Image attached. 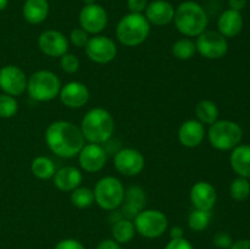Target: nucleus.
Instances as JSON below:
<instances>
[{"instance_id": "f257e3e1", "label": "nucleus", "mask_w": 250, "mask_h": 249, "mask_svg": "<svg viewBox=\"0 0 250 249\" xmlns=\"http://www.w3.org/2000/svg\"><path fill=\"white\" fill-rule=\"evenodd\" d=\"M45 143L50 151L63 159H71L78 155L85 144L82 131L70 121L51 122L45 131Z\"/></svg>"}, {"instance_id": "f03ea898", "label": "nucleus", "mask_w": 250, "mask_h": 249, "mask_svg": "<svg viewBox=\"0 0 250 249\" xmlns=\"http://www.w3.org/2000/svg\"><path fill=\"white\" fill-rule=\"evenodd\" d=\"M172 22L181 34L188 38H197L199 34L207 31L209 17L199 2L187 0L176 7Z\"/></svg>"}, {"instance_id": "7ed1b4c3", "label": "nucleus", "mask_w": 250, "mask_h": 249, "mask_svg": "<svg viewBox=\"0 0 250 249\" xmlns=\"http://www.w3.org/2000/svg\"><path fill=\"white\" fill-rule=\"evenodd\" d=\"M80 128L87 142L104 144L115 132L114 117L104 107H93L83 116Z\"/></svg>"}, {"instance_id": "20e7f679", "label": "nucleus", "mask_w": 250, "mask_h": 249, "mask_svg": "<svg viewBox=\"0 0 250 249\" xmlns=\"http://www.w3.org/2000/svg\"><path fill=\"white\" fill-rule=\"evenodd\" d=\"M150 34V23L144 14L125 15L116 26V37L125 46H138L146 41Z\"/></svg>"}, {"instance_id": "39448f33", "label": "nucleus", "mask_w": 250, "mask_h": 249, "mask_svg": "<svg viewBox=\"0 0 250 249\" xmlns=\"http://www.w3.org/2000/svg\"><path fill=\"white\" fill-rule=\"evenodd\" d=\"M243 138V129L237 122L231 120H217L210 124L208 139L212 148L217 150H232L239 145Z\"/></svg>"}, {"instance_id": "423d86ee", "label": "nucleus", "mask_w": 250, "mask_h": 249, "mask_svg": "<svg viewBox=\"0 0 250 249\" xmlns=\"http://www.w3.org/2000/svg\"><path fill=\"white\" fill-rule=\"evenodd\" d=\"M60 89V78L49 70L37 71L32 73L27 81V92L36 102H50L58 97Z\"/></svg>"}, {"instance_id": "0eeeda50", "label": "nucleus", "mask_w": 250, "mask_h": 249, "mask_svg": "<svg viewBox=\"0 0 250 249\" xmlns=\"http://www.w3.org/2000/svg\"><path fill=\"white\" fill-rule=\"evenodd\" d=\"M95 203L106 211H115L121 207L125 197V187L115 176L100 178L93 189Z\"/></svg>"}, {"instance_id": "6e6552de", "label": "nucleus", "mask_w": 250, "mask_h": 249, "mask_svg": "<svg viewBox=\"0 0 250 249\" xmlns=\"http://www.w3.org/2000/svg\"><path fill=\"white\" fill-rule=\"evenodd\" d=\"M133 224L141 236L153 239L165 233L168 227V220L160 210L144 209L134 217Z\"/></svg>"}, {"instance_id": "1a4fd4ad", "label": "nucleus", "mask_w": 250, "mask_h": 249, "mask_svg": "<svg viewBox=\"0 0 250 249\" xmlns=\"http://www.w3.org/2000/svg\"><path fill=\"white\" fill-rule=\"evenodd\" d=\"M197 53L209 60L224 58L229 51V42L217 31H204L195 41Z\"/></svg>"}, {"instance_id": "9d476101", "label": "nucleus", "mask_w": 250, "mask_h": 249, "mask_svg": "<svg viewBox=\"0 0 250 249\" xmlns=\"http://www.w3.org/2000/svg\"><path fill=\"white\" fill-rule=\"evenodd\" d=\"M84 50L88 59L99 65L111 62L117 55L116 43L109 37L100 36V34L89 38L87 45L84 46Z\"/></svg>"}, {"instance_id": "9b49d317", "label": "nucleus", "mask_w": 250, "mask_h": 249, "mask_svg": "<svg viewBox=\"0 0 250 249\" xmlns=\"http://www.w3.org/2000/svg\"><path fill=\"white\" fill-rule=\"evenodd\" d=\"M114 166L121 175L133 177L144 170L143 154L134 148H122L114 156Z\"/></svg>"}, {"instance_id": "f8f14e48", "label": "nucleus", "mask_w": 250, "mask_h": 249, "mask_svg": "<svg viewBox=\"0 0 250 249\" xmlns=\"http://www.w3.org/2000/svg\"><path fill=\"white\" fill-rule=\"evenodd\" d=\"M78 20H80L81 28L84 29L88 34L97 36L107 26L109 17H107L106 10L102 5L94 2V4L84 5L82 7Z\"/></svg>"}, {"instance_id": "ddd939ff", "label": "nucleus", "mask_w": 250, "mask_h": 249, "mask_svg": "<svg viewBox=\"0 0 250 249\" xmlns=\"http://www.w3.org/2000/svg\"><path fill=\"white\" fill-rule=\"evenodd\" d=\"M26 73L15 65H6L0 68V88L5 94L19 97L27 90Z\"/></svg>"}, {"instance_id": "4468645a", "label": "nucleus", "mask_w": 250, "mask_h": 249, "mask_svg": "<svg viewBox=\"0 0 250 249\" xmlns=\"http://www.w3.org/2000/svg\"><path fill=\"white\" fill-rule=\"evenodd\" d=\"M77 156L81 168L88 173L99 172L106 165L107 153L103 144H84Z\"/></svg>"}, {"instance_id": "2eb2a0df", "label": "nucleus", "mask_w": 250, "mask_h": 249, "mask_svg": "<svg viewBox=\"0 0 250 249\" xmlns=\"http://www.w3.org/2000/svg\"><path fill=\"white\" fill-rule=\"evenodd\" d=\"M70 42L60 31L48 29L38 37V46L42 53L50 58H61L68 51Z\"/></svg>"}, {"instance_id": "dca6fc26", "label": "nucleus", "mask_w": 250, "mask_h": 249, "mask_svg": "<svg viewBox=\"0 0 250 249\" xmlns=\"http://www.w3.org/2000/svg\"><path fill=\"white\" fill-rule=\"evenodd\" d=\"M89 95L87 85L78 81H71L65 85H61L59 93L61 103L70 109H80L84 106L89 100Z\"/></svg>"}, {"instance_id": "f3484780", "label": "nucleus", "mask_w": 250, "mask_h": 249, "mask_svg": "<svg viewBox=\"0 0 250 249\" xmlns=\"http://www.w3.org/2000/svg\"><path fill=\"white\" fill-rule=\"evenodd\" d=\"M146 192L142 187L134 185L129 186L127 189H125V197L124 202L121 204V215L125 219H128L133 221L134 217L144 210L146 207Z\"/></svg>"}, {"instance_id": "a211bd4d", "label": "nucleus", "mask_w": 250, "mask_h": 249, "mask_svg": "<svg viewBox=\"0 0 250 249\" xmlns=\"http://www.w3.org/2000/svg\"><path fill=\"white\" fill-rule=\"evenodd\" d=\"M189 199L194 209L212 210L217 200L216 189L211 183L199 181L190 188Z\"/></svg>"}, {"instance_id": "6ab92c4d", "label": "nucleus", "mask_w": 250, "mask_h": 249, "mask_svg": "<svg viewBox=\"0 0 250 249\" xmlns=\"http://www.w3.org/2000/svg\"><path fill=\"white\" fill-rule=\"evenodd\" d=\"M144 16L148 22L154 26H167L173 21L175 17V7L167 0H153L148 2Z\"/></svg>"}, {"instance_id": "aec40b11", "label": "nucleus", "mask_w": 250, "mask_h": 249, "mask_svg": "<svg viewBox=\"0 0 250 249\" xmlns=\"http://www.w3.org/2000/svg\"><path fill=\"white\" fill-rule=\"evenodd\" d=\"M178 141L186 148H197L204 141L205 127L198 120H187L178 128Z\"/></svg>"}, {"instance_id": "412c9836", "label": "nucleus", "mask_w": 250, "mask_h": 249, "mask_svg": "<svg viewBox=\"0 0 250 249\" xmlns=\"http://www.w3.org/2000/svg\"><path fill=\"white\" fill-rule=\"evenodd\" d=\"M243 16L239 11L227 9L220 15L217 20V32L225 38H234L243 29Z\"/></svg>"}, {"instance_id": "4be33fe9", "label": "nucleus", "mask_w": 250, "mask_h": 249, "mask_svg": "<svg viewBox=\"0 0 250 249\" xmlns=\"http://www.w3.org/2000/svg\"><path fill=\"white\" fill-rule=\"evenodd\" d=\"M54 186L61 192H72L83 181L82 172L76 166H63L53 176Z\"/></svg>"}, {"instance_id": "5701e85b", "label": "nucleus", "mask_w": 250, "mask_h": 249, "mask_svg": "<svg viewBox=\"0 0 250 249\" xmlns=\"http://www.w3.org/2000/svg\"><path fill=\"white\" fill-rule=\"evenodd\" d=\"M231 167L239 177L250 178V145L249 144H239L232 149L229 156Z\"/></svg>"}, {"instance_id": "b1692460", "label": "nucleus", "mask_w": 250, "mask_h": 249, "mask_svg": "<svg viewBox=\"0 0 250 249\" xmlns=\"http://www.w3.org/2000/svg\"><path fill=\"white\" fill-rule=\"evenodd\" d=\"M49 9L48 0H26L22 7V15L28 23L39 24L46 20Z\"/></svg>"}, {"instance_id": "393cba45", "label": "nucleus", "mask_w": 250, "mask_h": 249, "mask_svg": "<svg viewBox=\"0 0 250 249\" xmlns=\"http://www.w3.org/2000/svg\"><path fill=\"white\" fill-rule=\"evenodd\" d=\"M136 233V227L132 220L121 217L112 225V239H115L119 244L129 243Z\"/></svg>"}, {"instance_id": "a878e982", "label": "nucleus", "mask_w": 250, "mask_h": 249, "mask_svg": "<svg viewBox=\"0 0 250 249\" xmlns=\"http://www.w3.org/2000/svg\"><path fill=\"white\" fill-rule=\"evenodd\" d=\"M219 107L212 100H200L195 106L197 120L203 124H212L219 120Z\"/></svg>"}, {"instance_id": "bb28decb", "label": "nucleus", "mask_w": 250, "mask_h": 249, "mask_svg": "<svg viewBox=\"0 0 250 249\" xmlns=\"http://www.w3.org/2000/svg\"><path fill=\"white\" fill-rule=\"evenodd\" d=\"M31 170L33 176H36L39 180H49L53 178L54 173L56 172L55 164L48 156H37L33 159L31 165Z\"/></svg>"}, {"instance_id": "cd10ccee", "label": "nucleus", "mask_w": 250, "mask_h": 249, "mask_svg": "<svg viewBox=\"0 0 250 249\" xmlns=\"http://www.w3.org/2000/svg\"><path fill=\"white\" fill-rule=\"evenodd\" d=\"M197 53V46H195V42L192 38H181L176 42L172 45V54L176 59L178 60H189Z\"/></svg>"}, {"instance_id": "c85d7f7f", "label": "nucleus", "mask_w": 250, "mask_h": 249, "mask_svg": "<svg viewBox=\"0 0 250 249\" xmlns=\"http://www.w3.org/2000/svg\"><path fill=\"white\" fill-rule=\"evenodd\" d=\"M70 200L73 207L78 208V209H87L94 204V193L90 188L80 186L71 192Z\"/></svg>"}, {"instance_id": "c756f323", "label": "nucleus", "mask_w": 250, "mask_h": 249, "mask_svg": "<svg viewBox=\"0 0 250 249\" xmlns=\"http://www.w3.org/2000/svg\"><path fill=\"white\" fill-rule=\"evenodd\" d=\"M211 210L193 209L188 216V226L192 231L202 232L207 229L211 220Z\"/></svg>"}, {"instance_id": "7c9ffc66", "label": "nucleus", "mask_w": 250, "mask_h": 249, "mask_svg": "<svg viewBox=\"0 0 250 249\" xmlns=\"http://www.w3.org/2000/svg\"><path fill=\"white\" fill-rule=\"evenodd\" d=\"M229 195L236 202H244L250 197V183L248 178L237 177L229 186Z\"/></svg>"}, {"instance_id": "2f4dec72", "label": "nucleus", "mask_w": 250, "mask_h": 249, "mask_svg": "<svg viewBox=\"0 0 250 249\" xmlns=\"http://www.w3.org/2000/svg\"><path fill=\"white\" fill-rule=\"evenodd\" d=\"M19 111V103L16 98L9 94H0V117L10 119L14 117Z\"/></svg>"}, {"instance_id": "473e14b6", "label": "nucleus", "mask_w": 250, "mask_h": 249, "mask_svg": "<svg viewBox=\"0 0 250 249\" xmlns=\"http://www.w3.org/2000/svg\"><path fill=\"white\" fill-rule=\"evenodd\" d=\"M60 67L65 73L73 75L80 70V60L73 54L66 53L60 58Z\"/></svg>"}, {"instance_id": "72a5a7b5", "label": "nucleus", "mask_w": 250, "mask_h": 249, "mask_svg": "<svg viewBox=\"0 0 250 249\" xmlns=\"http://www.w3.org/2000/svg\"><path fill=\"white\" fill-rule=\"evenodd\" d=\"M68 39H70L68 42H71V44H73L76 48H84L89 41V34L81 27H77L71 31Z\"/></svg>"}, {"instance_id": "f704fd0d", "label": "nucleus", "mask_w": 250, "mask_h": 249, "mask_svg": "<svg viewBox=\"0 0 250 249\" xmlns=\"http://www.w3.org/2000/svg\"><path fill=\"white\" fill-rule=\"evenodd\" d=\"M212 242H214V246L219 249H229V247L233 243L232 237L226 232H219L215 234Z\"/></svg>"}, {"instance_id": "c9c22d12", "label": "nucleus", "mask_w": 250, "mask_h": 249, "mask_svg": "<svg viewBox=\"0 0 250 249\" xmlns=\"http://www.w3.org/2000/svg\"><path fill=\"white\" fill-rule=\"evenodd\" d=\"M55 249H85L84 246L80 241L73 238H65L58 242Z\"/></svg>"}, {"instance_id": "e433bc0d", "label": "nucleus", "mask_w": 250, "mask_h": 249, "mask_svg": "<svg viewBox=\"0 0 250 249\" xmlns=\"http://www.w3.org/2000/svg\"><path fill=\"white\" fill-rule=\"evenodd\" d=\"M148 6V0H127V7L129 12L133 14H143Z\"/></svg>"}, {"instance_id": "4c0bfd02", "label": "nucleus", "mask_w": 250, "mask_h": 249, "mask_svg": "<svg viewBox=\"0 0 250 249\" xmlns=\"http://www.w3.org/2000/svg\"><path fill=\"white\" fill-rule=\"evenodd\" d=\"M165 249H194L193 248L192 243L185 237L177 239H170L167 244H166Z\"/></svg>"}, {"instance_id": "58836bf2", "label": "nucleus", "mask_w": 250, "mask_h": 249, "mask_svg": "<svg viewBox=\"0 0 250 249\" xmlns=\"http://www.w3.org/2000/svg\"><path fill=\"white\" fill-rule=\"evenodd\" d=\"M97 249H121V247L115 239H103L98 244Z\"/></svg>"}, {"instance_id": "ea45409f", "label": "nucleus", "mask_w": 250, "mask_h": 249, "mask_svg": "<svg viewBox=\"0 0 250 249\" xmlns=\"http://www.w3.org/2000/svg\"><path fill=\"white\" fill-rule=\"evenodd\" d=\"M247 2H248V0H229V9L239 12L246 9Z\"/></svg>"}, {"instance_id": "a19ab883", "label": "nucleus", "mask_w": 250, "mask_h": 249, "mask_svg": "<svg viewBox=\"0 0 250 249\" xmlns=\"http://www.w3.org/2000/svg\"><path fill=\"white\" fill-rule=\"evenodd\" d=\"M229 249H250V239H239L233 242Z\"/></svg>"}, {"instance_id": "79ce46f5", "label": "nucleus", "mask_w": 250, "mask_h": 249, "mask_svg": "<svg viewBox=\"0 0 250 249\" xmlns=\"http://www.w3.org/2000/svg\"><path fill=\"white\" fill-rule=\"evenodd\" d=\"M185 236V231L181 226H173L171 227L170 229V237L171 239H177V238H182Z\"/></svg>"}, {"instance_id": "37998d69", "label": "nucleus", "mask_w": 250, "mask_h": 249, "mask_svg": "<svg viewBox=\"0 0 250 249\" xmlns=\"http://www.w3.org/2000/svg\"><path fill=\"white\" fill-rule=\"evenodd\" d=\"M7 4H9V0H0V11L4 10L7 6Z\"/></svg>"}, {"instance_id": "c03bdc74", "label": "nucleus", "mask_w": 250, "mask_h": 249, "mask_svg": "<svg viewBox=\"0 0 250 249\" xmlns=\"http://www.w3.org/2000/svg\"><path fill=\"white\" fill-rule=\"evenodd\" d=\"M84 2V5H90V4H94L95 0H82Z\"/></svg>"}]
</instances>
